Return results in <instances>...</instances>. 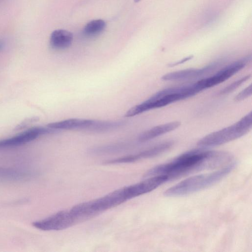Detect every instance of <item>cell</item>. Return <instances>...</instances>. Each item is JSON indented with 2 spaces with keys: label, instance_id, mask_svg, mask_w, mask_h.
I'll return each instance as SVG.
<instances>
[{
  "label": "cell",
  "instance_id": "1",
  "mask_svg": "<svg viewBox=\"0 0 252 252\" xmlns=\"http://www.w3.org/2000/svg\"><path fill=\"white\" fill-rule=\"evenodd\" d=\"M230 158L229 154L224 151L191 150L180 155L170 162L152 168L145 176L166 175L170 180L192 172L226 165Z\"/></svg>",
  "mask_w": 252,
  "mask_h": 252
},
{
  "label": "cell",
  "instance_id": "8",
  "mask_svg": "<svg viewBox=\"0 0 252 252\" xmlns=\"http://www.w3.org/2000/svg\"><path fill=\"white\" fill-rule=\"evenodd\" d=\"M77 223L69 211H61L42 220L34 221V227L44 231L61 230L71 227Z\"/></svg>",
  "mask_w": 252,
  "mask_h": 252
},
{
  "label": "cell",
  "instance_id": "14",
  "mask_svg": "<svg viewBox=\"0 0 252 252\" xmlns=\"http://www.w3.org/2000/svg\"><path fill=\"white\" fill-rule=\"evenodd\" d=\"M173 145L172 141H166L160 143L137 154L134 155L135 161L157 156L171 148Z\"/></svg>",
  "mask_w": 252,
  "mask_h": 252
},
{
  "label": "cell",
  "instance_id": "22",
  "mask_svg": "<svg viewBox=\"0 0 252 252\" xmlns=\"http://www.w3.org/2000/svg\"><path fill=\"white\" fill-rule=\"evenodd\" d=\"M2 47V44L1 43H0V50L1 49Z\"/></svg>",
  "mask_w": 252,
  "mask_h": 252
},
{
  "label": "cell",
  "instance_id": "18",
  "mask_svg": "<svg viewBox=\"0 0 252 252\" xmlns=\"http://www.w3.org/2000/svg\"><path fill=\"white\" fill-rule=\"evenodd\" d=\"M252 94V85H250L245 89L241 91L234 97L235 101H242L249 97Z\"/></svg>",
  "mask_w": 252,
  "mask_h": 252
},
{
  "label": "cell",
  "instance_id": "17",
  "mask_svg": "<svg viewBox=\"0 0 252 252\" xmlns=\"http://www.w3.org/2000/svg\"><path fill=\"white\" fill-rule=\"evenodd\" d=\"M25 175V174H23V173L16 170L5 168H0V178L10 179H18L23 178Z\"/></svg>",
  "mask_w": 252,
  "mask_h": 252
},
{
  "label": "cell",
  "instance_id": "21",
  "mask_svg": "<svg viewBox=\"0 0 252 252\" xmlns=\"http://www.w3.org/2000/svg\"><path fill=\"white\" fill-rule=\"evenodd\" d=\"M141 0H134V1L135 2H138L139 1H140Z\"/></svg>",
  "mask_w": 252,
  "mask_h": 252
},
{
  "label": "cell",
  "instance_id": "13",
  "mask_svg": "<svg viewBox=\"0 0 252 252\" xmlns=\"http://www.w3.org/2000/svg\"><path fill=\"white\" fill-rule=\"evenodd\" d=\"M72 33L65 30H56L50 35V44L56 49H64L69 47L72 42Z\"/></svg>",
  "mask_w": 252,
  "mask_h": 252
},
{
  "label": "cell",
  "instance_id": "16",
  "mask_svg": "<svg viewBox=\"0 0 252 252\" xmlns=\"http://www.w3.org/2000/svg\"><path fill=\"white\" fill-rule=\"evenodd\" d=\"M250 75H247L235 81L231 84L222 89L220 92V94H224L232 92L249 79L250 78Z\"/></svg>",
  "mask_w": 252,
  "mask_h": 252
},
{
  "label": "cell",
  "instance_id": "3",
  "mask_svg": "<svg viewBox=\"0 0 252 252\" xmlns=\"http://www.w3.org/2000/svg\"><path fill=\"white\" fill-rule=\"evenodd\" d=\"M189 97V93L185 85L165 89L158 92L144 102L131 107L126 112L125 116L126 117H133Z\"/></svg>",
  "mask_w": 252,
  "mask_h": 252
},
{
  "label": "cell",
  "instance_id": "19",
  "mask_svg": "<svg viewBox=\"0 0 252 252\" xmlns=\"http://www.w3.org/2000/svg\"><path fill=\"white\" fill-rule=\"evenodd\" d=\"M38 120L39 118L37 117L29 118L16 126L15 127L14 130H18L24 128L30 125V124L37 121Z\"/></svg>",
  "mask_w": 252,
  "mask_h": 252
},
{
  "label": "cell",
  "instance_id": "20",
  "mask_svg": "<svg viewBox=\"0 0 252 252\" xmlns=\"http://www.w3.org/2000/svg\"><path fill=\"white\" fill-rule=\"evenodd\" d=\"M192 58V56H189L188 57H186V58L182 59V60H181L180 61H178L177 62H175V63H173L171 64V65H170V66H173L176 65H178L179 64L185 63V62L189 60Z\"/></svg>",
  "mask_w": 252,
  "mask_h": 252
},
{
  "label": "cell",
  "instance_id": "4",
  "mask_svg": "<svg viewBox=\"0 0 252 252\" xmlns=\"http://www.w3.org/2000/svg\"><path fill=\"white\" fill-rule=\"evenodd\" d=\"M252 126L251 111L233 125L205 136L198 141L197 145L207 148L225 144L245 135L250 130Z\"/></svg>",
  "mask_w": 252,
  "mask_h": 252
},
{
  "label": "cell",
  "instance_id": "12",
  "mask_svg": "<svg viewBox=\"0 0 252 252\" xmlns=\"http://www.w3.org/2000/svg\"><path fill=\"white\" fill-rule=\"evenodd\" d=\"M180 125V122L174 121L154 126L141 133L138 140L145 142L152 140L176 129Z\"/></svg>",
  "mask_w": 252,
  "mask_h": 252
},
{
  "label": "cell",
  "instance_id": "10",
  "mask_svg": "<svg viewBox=\"0 0 252 252\" xmlns=\"http://www.w3.org/2000/svg\"><path fill=\"white\" fill-rule=\"evenodd\" d=\"M57 130L49 127H34L11 138L0 140V150L21 145L36 139L40 135L53 133Z\"/></svg>",
  "mask_w": 252,
  "mask_h": 252
},
{
  "label": "cell",
  "instance_id": "9",
  "mask_svg": "<svg viewBox=\"0 0 252 252\" xmlns=\"http://www.w3.org/2000/svg\"><path fill=\"white\" fill-rule=\"evenodd\" d=\"M169 180L166 175H159L146 179L135 184L124 187L127 200L149 192Z\"/></svg>",
  "mask_w": 252,
  "mask_h": 252
},
{
  "label": "cell",
  "instance_id": "5",
  "mask_svg": "<svg viewBox=\"0 0 252 252\" xmlns=\"http://www.w3.org/2000/svg\"><path fill=\"white\" fill-rule=\"evenodd\" d=\"M115 121H98L83 119H69L49 123L47 126L56 130H87L92 131H105L117 127Z\"/></svg>",
  "mask_w": 252,
  "mask_h": 252
},
{
  "label": "cell",
  "instance_id": "7",
  "mask_svg": "<svg viewBox=\"0 0 252 252\" xmlns=\"http://www.w3.org/2000/svg\"><path fill=\"white\" fill-rule=\"evenodd\" d=\"M248 55L225 66L213 75L200 80L204 90L211 88L226 81L243 68L251 61Z\"/></svg>",
  "mask_w": 252,
  "mask_h": 252
},
{
  "label": "cell",
  "instance_id": "2",
  "mask_svg": "<svg viewBox=\"0 0 252 252\" xmlns=\"http://www.w3.org/2000/svg\"><path fill=\"white\" fill-rule=\"evenodd\" d=\"M235 165V162L232 161L218 171L187 178L168 188L164 192V194L168 197L179 196L206 189L225 177L233 170Z\"/></svg>",
  "mask_w": 252,
  "mask_h": 252
},
{
  "label": "cell",
  "instance_id": "15",
  "mask_svg": "<svg viewBox=\"0 0 252 252\" xmlns=\"http://www.w3.org/2000/svg\"><path fill=\"white\" fill-rule=\"evenodd\" d=\"M106 22L102 19L93 20L88 22L84 27V34L89 36L96 35L105 28Z\"/></svg>",
  "mask_w": 252,
  "mask_h": 252
},
{
  "label": "cell",
  "instance_id": "6",
  "mask_svg": "<svg viewBox=\"0 0 252 252\" xmlns=\"http://www.w3.org/2000/svg\"><path fill=\"white\" fill-rule=\"evenodd\" d=\"M127 200L124 188L114 190L103 197L85 202L87 211L91 218Z\"/></svg>",
  "mask_w": 252,
  "mask_h": 252
},
{
  "label": "cell",
  "instance_id": "11",
  "mask_svg": "<svg viewBox=\"0 0 252 252\" xmlns=\"http://www.w3.org/2000/svg\"><path fill=\"white\" fill-rule=\"evenodd\" d=\"M218 62H213L202 68H189L167 73L162 76L164 81L190 79L199 77L211 72L218 67Z\"/></svg>",
  "mask_w": 252,
  "mask_h": 252
}]
</instances>
